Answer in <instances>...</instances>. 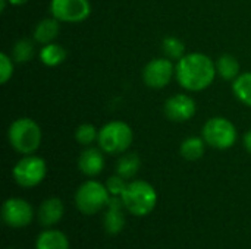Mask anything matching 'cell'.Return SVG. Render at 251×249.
<instances>
[{"instance_id":"6da1fadb","label":"cell","mask_w":251,"mask_h":249,"mask_svg":"<svg viewBox=\"0 0 251 249\" xmlns=\"http://www.w3.org/2000/svg\"><path fill=\"white\" fill-rule=\"evenodd\" d=\"M218 76L215 60L200 51L184 54L175 63V79L188 92L207 90Z\"/></svg>"},{"instance_id":"7a4b0ae2","label":"cell","mask_w":251,"mask_h":249,"mask_svg":"<svg viewBox=\"0 0 251 249\" xmlns=\"http://www.w3.org/2000/svg\"><path fill=\"white\" fill-rule=\"evenodd\" d=\"M41 141V128L31 117H18L7 128V142L18 154H34L40 148Z\"/></svg>"},{"instance_id":"3957f363","label":"cell","mask_w":251,"mask_h":249,"mask_svg":"<svg viewBox=\"0 0 251 249\" xmlns=\"http://www.w3.org/2000/svg\"><path fill=\"white\" fill-rule=\"evenodd\" d=\"M134 141L132 128L124 120H110L99 129L97 144L104 154L121 156L129 151Z\"/></svg>"},{"instance_id":"277c9868","label":"cell","mask_w":251,"mask_h":249,"mask_svg":"<svg viewBox=\"0 0 251 249\" xmlns=\"http://www.w3.org/2000/svg\"><path fill=\"white\" fill-rule=\"evenodd\" d=\"M125 210L132 216L143 217L150 214L157 204V192L151 183L146 181H132L121 195Z\"/></svg>"},{"instance_id":"5b68a950","label":"cell","mask_w":251,"mask_h":249,"mask_svg":"<svg viewBox=\"0 0 251 249\" xmlns=\"http://www.w3.org/2000/svg\"><path fill=\"white\" fill-rule=\"evenodd\" d=\"M206 144L215 150H229L238 139V131L232 120L224 116H215L206 120L201 129Z\"/></svg>"},{"instance_id":"8992f818","label":"cell","mask_w":251,"mask_h":249,"mask_svg":"<svg viewBox=\"0 0 251 249\" xmlns=\"http://www.w3.org/2000/svg\"><path fill=\"white\" fill-rule=\"evenodd\" d=\"M110 200V194L106 185L97 181H87L75 192V205L84 214H96L104 207Z\"/></svg>"},{"instance_id":"52a82bcc","label":"cell","mask_w":251,"mask_h":249,"mask_svg":"<svg viewBox=\"0 0 251 249\" xmlns=\"http://www.w3.org/2000/svg\"><path fill=\"white\" fill-rule=\"evenodd\" d=\"M12 176L21 188H34L46 179L47 163L35 154L22 156L13 166Z\"/></svg>"},{"instance_id":"ba28073f","label":"cell","mask_w":251,"mask_h":249,"mask_svg":"<svg viewBox=\"0 0 251 249\" xmlns=\"http://www.w3.org/2000/svg\"><path fill=\"white\" fill-rule=\"evenodd\" d=\"M141 78L146 87L151 90H162L168 87L175 78V63L165 56L151 59L146 63L141 72Z\"/></svg>"},{"instance_id":"9c48e42d","label":"cell","mask_w":251,"mask_h":249,"mask_svg":"<svg viewBox=\"0 0 251 249\" xmlns=\"http://www.w3.org/2000/svg\"><path fill=\"white\" fill-rule=\"evenodd\" d=\"M50 15L62 23H81L91 15L90 0H50Z\"/></svg>"},{"instance_id":"30bf717a","label":"cell","mask_w":251,"mask_h":249,"mask_svg":"<svg viewBox=\"0 0 251 249\" xmlns=\"http://www.w3.org/2000/svg\"><path fill=\"white\" fill-rule=\"evenodd\" d=\"M163 113L168 120L175 123H184L191 120L197 113L196 100L184 92H178L166 98L163 104Z\"/></svg>"},{"instance_id":"8fae6325","label":"cell","mask_w":251,"mask_h":249,"mask_svg":"<svg viewBox=\"0 0 251 249\" xmlns=\"http://www.w3.org/2000/svg\"><path fill=\"white\" fill-rule=\"evenodd\" d=\"M1 217L9 227L19 229L32 222L34 210L32 205L22 198H9L1 207Z\"/></svg>"},{"instance_id":"7c38bea8","label":"cell","mask_w":251,"mask_h":249,"mask_svg":"<svg viewBox=\"0 0 251 249\" xmlns=\"http://www.w3.org/2000/svg\"><path fill=\"white\" fill-rule=\"evenodd\" d=\"M124 201L121 197L110 195V200L107 203V210L103 217V226L104 230L109 235H118L125 227V214H124Z\"/></svg>"},{"instance_id":"4fadbf2b","label":"cell","mask_w":251,"mask_h":249,"mask_svg":"<svg viewBox=\"0 0 251 249\" xmlns=\"http://www.w3.org/2000/svg\"><path fill=\"white\" fill-rule=\"evenodd\" d=\"M78 169L82 175L88 178L99 176L104 169V153L101 148L96 147H85L78 157Z\"/></svg>"},{"instance_id":"5bb4252c","label":"cell","mask_w":251,"mask_h":249,"mask_svg":"<svg viewBox=\"0 0 251 249\" xmlns=\"http://www.w3.org/2000/svg\"><path fill=\"white\" fill-rule=\"evenodd\" d=\"M60 21H57L53 16L49 18H43L41 21H38L32 29V38L37 44H50L54 43L56 38L59 37L60 32Z\"/></svg>"},{"instance_id":"9a60e30c","label":"cell","mask_w":251,"mask_h":249,"mask_svg":"<svg viewBox=\"0 0 251 249\" xmlns=\"http://www.w3.org/2000/svg\"><path fill=\"white\" fill-rule=\"evenodd\" d=\"M63 213H65V207L62 200L56 197L47 198L41 203L38 208V220L44 227H49L59 223L63 217Z\"/></svg>"},{"instance_id":"2e32d148","label":"cell","mask_w":251,"mask_h":249,"mask_svg":"<svg viewBox=\"0 0 251 249\" xmlns=\"http://www.w3.org/2000/svg\"><path fill=\"white\" fill-rule=\"evenodd\" d=\"M66 57H68L66 48L57 43L44 44V45H41V48L38 51L40 62L47 68H56V66L62 65L66 60Z\"/></svg>"},{"instance_id":"e0dca14e","label":"cell","mask_w":251,"mask_h":249,"mask_svg":"<svg viewBox=\"0 0 251 249\" xmlns=\"http://www.w3.org/2000/svg\"><path fill=\"white\" fill-rule=\"evenodd\" d=\"M215 65H216L218 76L222 78L224 81L232 82V81L241 73L240 62H238L237 57L232 56V54H221V56L215 60Z\"/></svg>"},{"instance_id":"ac0fdd59","label":"cell","mask_w":251,"mask_h":249,"mask_svg":"<svg viewBox=\"0 0 251 249\" xmlns=\"http://www.w3.org/2000/svg\"><path fill=\"white\" fill-rule=\"evenodd\" d=\"M140 167H141L140 156L137 153L126 151V153L121 154V157L118 158L115 170L119 176H122L128 181V179H132L140 172Z\"/></svg>"},{"instance_id":"d6986e66","label":"cell","mask_w":251,"mask_h":249,"mask_svg":"<svg viewBox=\"0 0 251 249\" xmlns=\"http://www.w3.org/2000/svg\"><path fill=\"white\" fill-rule=\"evenodd\" d=\"M206 141L203 136H188L181 142L179 154L182 158L188 161H197L200 160L206 153Z\"/></svg>"},{"instance_id":"ffe728a7","label":"cell","mask_w":251,"mask_h":249,"mask_svg":"<svg viewBox=\"0 0 251 249\" xmlns=\"http://www.w3.org/2000/svg\"><path fill=\"white\" fill-rule=\"evenodd\" d=\"M35 249H69V241L60 230H44L37 238Z\"/></svg>"},{"instance_id":"44dd1931","label":"cell","mask_w":251,"mask_h":249,"mask_svg":"<svg viewBox=\"0 0 251 249\" xmlns=\"http://www.w3.org/2000/svg\"><path fill=\"white\" fill-rule=\"evenodd\" d=\"M10 56L15 60V63H28L35 56V41L34 38L21 37L16 40L12 45Z\"/></svg>"},{"instance_id":"7402d4cb","label":"cell","mask_w":251,"mask_h":249,"mask_svg":"<svg viewBox=\"0 0 251 249\" xmlns=\"http://www.w3.org/2000/svg\"><path fill=\"white\" fill-rule=\"evenodd\" d=\"M232 92L240 103L251 109V70L241 72L232 81Z\"/></svg>"},{"instance_id":"603a6c76","label":"cell","mask_w":251,"mask_h":249,"mask_svg":"<svg viewBox=\"0 0 251 249\" xmlns=\"http://www.w3.org/2000/svg\"><path fill=\"white\" fill-rule=\"evenodd\" d=\"M162 51H163L165 57H168L174 62H178L184 54H187L184 41L175 35H168L162 40Z\"/></svg>"},{"instance_id":"cb8c5ba5","label":"cell","mask_w":251,"mask_h":249,"mask_svg":"<svg viewBox=\"0 0 251 249\" xmlns=\"http://www.w3.org/2000/svg\"><path fill=\"white\" fill-rule=\"evenodd\" d=\"M75 141L82 147H91L99 139V129L93 123H81L75 129Z\"/></svg>"},{"instance_id":"d4e9b609","label":"cell","mask_w":251,"mask_h":249,"mask_svg":"<svg viewBox=\"0 0 251 249\" xmlns=\"http://www.w3.org/2000/svg\"><path fill=\"white\" fill-rule=\"evenodd\" d=\"M13 70H15V60L12 59V56L4 51L0 53V84L1 85H6L12 79Z\"/></svg>"},{"instance_id":"484cf974","label":"cell","mask_w":251,"mask_h":249,"mask_svg":"<svg viewBox=\"0 0 251 249\" xmlns=\"http://www.w3.org/2000/svg\"><path fill=\"white\" fill-rule=\"evenodd\" d=\"M126 185H128L126 179L122 178V176H119L118 173L113 175V176H110L106 181V188H107L109 194L110 195H116V197H121L124 194V191L126 189Z\"/></svg>"},{"instance_id":"4316f807","label":"cell","mask_w":251,"mask_h":249,"mask_svg":"<svg viewBox=\"0 0 251 249\" xmlns=\"http://www.w3.org/2000/svg\"><path fill=\"white\" fill-rule=\"evenodd\" d=\"M243 145L247 150V153L251 154V129L244 134V136H243Z\"/></svg>"},{"instance_id":"83f0119b","label":"cell","mask_w":251,"mask_h":249,"mask_svg":"<svg viewBox=\"0 0 251 249\" xmlns=\"http://www.w3.org/2000/svg\"><path fill=\"white\" fill-rule=\"evenodd\" d=\"M7 1H9L10 6H24V4H26L29 0H7Z\"/></svg>"},{"instance_id":"f1b7e54d","label":"cell","mask_w":251,"mask_h":249,"mask_svg":"<svg viewBox=\"0 0 251 249\" xmlns=\"http://www.w3.org/2000/svg\"><path fill=\"white\" fill-rule=\"evenodd\" d=\"M7 4H9V1H7V0H0V10H1V12H4V10H6V7H7Z\"/></svg>"}]
</instances>
